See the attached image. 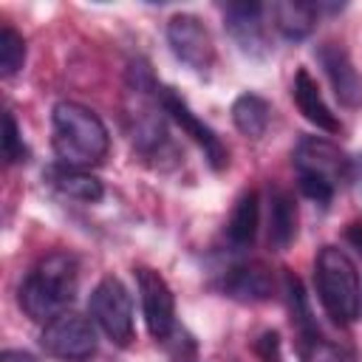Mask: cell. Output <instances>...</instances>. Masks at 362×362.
Returning a JSON list of instances; mask_svg holds the SVG:
<instances>
[{"label": "cell", "mask_w": 362, "mask_h": 362, "mask_svg": "<svg viewBox=\"0 0 362 362\" xmlns=\"http://www.w3.org/2000/svg\"><path fill=\"white\" fill-rule=\"evenodd\" d=\"M51 144L57 153V164L65 167H93L107 156L110 136L105 122L79 102H57L51 113Z\"/></svg>", "instance_id": "cell-1"}, {"label": "cell", "mask_w": 362, "mask_h": 362, "mask_svg": "<svg viewBox=\"0 0 362 362\" xmlns=\"http://www.w3.org/2000/svg\"><path fill=\"white\" fill-rule=\"evenodd\" d=\"M79 286V263L68 252H51L45 255L20 283V308L37 320L51 322L54 317L65 314V308L74 303Z\"/></svg>", "instance_id": "cell-2"}, {"label": "cell", "mask_w": 362, "mask_h": 362, "mask_svg": "<svg viewBox=\"0 0 362 362\" xmlns=\"http://www.w3.org/2000/svg\"><path fill=\"white\" fill-rule=\"evenodd\" d=\"M294 170L300 189L317 204H328L334 192L354 178V161L334 141L320 136H303L297 141Z\"/></svg>", "instance_id": "cell-3"}, {"label": "cell", "mask_w": 362, "mask_h": 362, "mask_svg": "<svg viewBox=\"0 0 362 362\" xmlns=\"http://www.w3.org/2000/svg\"><path fill=\"white\" fill-rule=\"evenodd\" d=\"M314 283L322 308L334 322H354L362 311V286L354 260L339 246H322L314 260Z\"/></svg>", "instance_id": "cell-4"}, {"label": "cell", "mask_w": 362, "mask_h": 362, "mask_svg": "<svg viewBox=\"0 0 362 362\" xmlns=\"http://www.w3.org/2000/svg\"><path fill=\"white\" fill-rule=\"evenodd\" d=\"M164 105H161V88L156 85L147 62H133L127 74V102H124V119L130 139L141 153H156L167 141L164 127Z\"/></svg>", "instance_id": "cell-5"}, {"label": "cell", "mask_w": 362, "mask_h": 362, "mask_svg": "<svg viewBox=\"0 0 362 362\" xmlns=\"http://www.w3.org/2000/svg\"><path fill=\"white\" fill-rule=\"evenodd\" d=\"M88 311L105 337L116 345H130L133 339V300L119 277H102L90 291Z\"/></svg>", "instance_id": "cell-6"}, {"label": "cell", "mask_w": 362, "mask_h": 362, "mask_svg": "<svg viewBox=\"0 0 362 362\" xmlns=\"http://www.w3.org/2000/svg\"><path fill=\"white\" fill-rule=\"evenodd\" d=\"M40 345L45 354L62 359V362H85L88 356L96 354V331L88 317L65 311L45 322L40 334Z\"/></svg>", "instance_id": "cell-7"}, {"label": "cell", "mask_w": 362, "mask_h": 362, "mask_svg": "<svg viewBox=\"0 0 362 362\" xmlns=\"http://www.w3.org/2000/svg\"><path fill=\"white\" fill-rule=\"evenodd\" d=\"M167 42L175 59H181L189 71L206 76L215 65V42L209 28L195 14H175L167 23Z\"/></svg>", "instance_id": "cell-8"}, {"label": "cell", "mask_w": 362, "mask_h": 362, "mask_svg": "<svg viewBox=\"0 0 362 362\" xmlns=\"http://www.w3.org/2000/svg\"><path fill=\"white\" fill-rule=\"evenodd\" d=\"M136 286H139L141 311H144V322H147L150 337L153 339H167L175 331V297H173V288L150 266H139L136 269Z\"/></svg>", "instance_id": "cell-9"}, {"label": "cell", "mask_w": 362, "mask_h": 362, "mask_svg": "<svg viewBox=\"0 0 362 362\" xmlns=\"http://www.w3.org/2000/svg\"><path fill=\"white\" fill-rule=\"evenodd\" d=\"M161 105H164V113L204 150V158L212 170H223L229 164V150L223 147V141L215 136V130L209 124H204L192 110L189 105L173 90V88H161Z\"/></svg>", "instance_id": "cell-10"}, {"label": "cell", "mask_w": 362, "mask_h": 362, "mask_svg": "<svg viewBox=\"0 0 362 362\" xmlns=\"http://www.w3.org/2000/svg\"><path fill=\"white\" fill-rule=\"evenodd\" d=\"M263 6L260 3H226L223 20L229 37L238 42V48L249 57H263L269 51L266 25H263Z\"/></svg>", "instance_id": "cell-11"}, {"label": "cell", "mask_w": 362, "mask_h": 362, "mask_svg": "<svg viewBox=\"0 0 362 362\" xmlns=\"http://www.w3.org/2000/svg\"><path fill=\"white\" fill-rule=\"evenodd\" d=\"M317 59L337 93V99L345 105V107H359L362 105V76L359 71L354 68L348 51L337 42H322L317 48Z\"/></svg>", "instance_id": "cell-12"}, {"label": "cell", "mask_w": 362, "mask_h": 362, "mask_svg": "<svg viewBox=\"0 0 362 362\" xmlns=\"http://www.w3.org/2000/svg\"><path fill=\"white\" fill-rule=\"evenodd\" d=\"M221 291L235 300H266L272 294V277L263 263L240 260L221 274Z\"/></svg>", "instance_id": "cell-13"}, {"label": "cell", "mask_w": 362, "mask_h": 362, "mask_svg": "<svg viewBox=\"0 0 362 362\" xmlns=\"http://www.w3.org/2000/svg\"><path fill=\"white\" fill-rule=\"evenodd\" d=\"M291 96H294V102H297L300 113H303L311 124H317V127H320V130H325V133H339V122H337V116H334V113H331V107L325 105V99H322V93H320L317 79H314L305 68H300V71L294 74Z\"/></svg>", "instance_id": "cell-14"}, {"label": "cell", "mask_w": 362, "mask_h": 362, "mask_svg": "<svg viewBox=\"0 0 362 362\" xmlns=\"http://www.w3.org/2000/svg\"><path fill=\"white\" fill-rule=\"evenodd\" d=\"M45 181L65 198H74V201H82V204H96L102 195H105V187L99 178H93L90 173L85 170H76V167H65V164H54L45 170Z\"/></svg>", "instance_id": "cell-15"}, {"label": "cell", "mask_w": 362, "mask_h": 362, "mask_svg": "<svg viewBox=\"0 0 362 362\" xmlns=\"http://www.w3.org/2000/svg\"><path fill=\"white\" fill-rule=\"evenodd\" d=\"M257 221H260V201L255 189H246L238 201L235 209L226 221V243L232 252H243L255 243L257 235Z\"/></svg>", "instance_id": "cell-16"}, {"label": "cell", "mask_w": 362, "mask_h": 362, "mask_svg": "<svg viewBox=\"0 0 362 362\" xmlns=\"http://www.w3.org/2000/svg\"><path fill=\"white\" fill-rule=\"evenodd\" d=\"M269 246L283 252L294 235H297V204L291 198V192L274 187L269 189Z\"/></svg>", "instance_id": "cell-17"}, {"label": "cell", "mask_w": 362, "mask_h": 362, "mask_svg": "<svg viewBox=\"0 0 362 362\" xmlns=\"http://www.w3.org/2000/svg\"><path fill=\"white\" fill-rule=\"evenodd\" d=\"M269 14L274 20V28L286 40H305L317 25L320 6L317 3H303V0H288V3H272Z\"/></svg>", "instance_id": "cell-18"}, {"label": "cell", "mask_w": 362, "mask_h": 362, "mask_svg": "<svg viewBox=\"0 0 362 362\" xmlns=\"http://www.w3.org/2000/svg\"><path fill=\"white\" fill-rule=\"evenodd\" d=\"M232 122L243 136L260 139L272 122V105L260 93H240L232 102Z\"/></svg>", "instance_id": "cell-19"}, {"label": "cell", "mask_w": 362, "mask_h": 362, "mask_svg": "<svg viewBox=\"0 0 362 362\" xmlns=\"http://www.w3.org/2000/svg\"><path fill=\"white\" fill-rule=\"evenodd\" d=\"M300 359L303 362H356L351 348L325 339L317 328L300 334Z\"/></svg>", "instance_id": "cell-20"}, {"label": "cell", "mask_w": 362, "mask_h": 362, "mask_svg": "<svg viewBox=\"0 0 362 362\" xmlns=\"http://www.w3.org/2000/svg\"><path fill=\"white\" fill-rule=\"evenodd\" d=\"M25 62V40L11 28L3 25L0 28V74L3 76H14Z\"/></svg>", "instance_id": "cell-21"}, {"label": "cell", "mask_w": 362, "mask_h": 362, "mask_svg": "<svg viewBox=\"0 0 362 362\" xmlns=\"http://www.w3.org/2000/svg\"><path fill=\"white\" fill-rule=\"evenodd\" d=\"M3 156L8 164H17V161H25L28 156V147L23 144V136H20V127L14 122L11 113L3 116Z\"/></svg>", "instance_id": "cell-22"}, {"label": "cell", "mask_w": 362, "mask_h": 362, "mask_svg": "<svg viewBox=\"0 0 362 362\" xmlns=\"http://www.w3.org/2000/svg\"><path fill=\"white\" fill-rule=\"evenodd\" d=\"M277 348H280V342H277V334H274V331H272V334H263V337L257 339V351H263V359H266V362H280Z\"/></svg>", "instance_id": "cell-23"}, {"label": "cell", "mask_w": 362, "mask_h": 362, "mask_svg": "<svg viewBox=\"0 0 362 362\" xmlns=\"http://www.w3.org/2000/svg\"><path fill=\"white\" fill-rule=\"evenodd\" d=\"M0 362H40V359L34 354H28V351H3Z\"/></svg>", "instance_id": "cell-24"}, {"label": "cell", "mask_w": 362, "mask_h": 362, "mask_svg": "<svg viewBox=\"0 0 362 362\" xmlns=\"http://www.w3.org/2000/svg\"><path fill=\"white\" fill-rule=\"evenodd\" d=\"M345 235H348V240H351V243H354V246L362 252V223H351Z\"/></svg>", "instance_id": "cell-25"}, {"label": "cell", "mask_w": 362, "mask_h": 362, "mask_svg": "<svg viewBox=\"0 0 362 362\" xmlns=\"http://www.w3.org/2000/svg\"><path fill=\"white\" fill-rule=\"evenodd\" d=\"M354 178H356V184H359V189H362V156L354 158Z\"/></svg>", "instance_id": "cell-26"}]
</instances>
